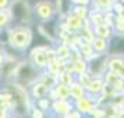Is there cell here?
Instances as JSON below:
<instances>
[{
    "mask_svg": "<svg viewBox=\"0 0 124 118\" xmlns=\"http://www.w3.org/2000/svg\"><path fill=\"white\" fill-rule=\"evenodd\" d=\"M8 40L7 46L16 53H25L34 45V29L32 25H11L7 28Z\"/></svg>",
    "mask_w": 124,
    "mask_h": 118,
    "instance_id": "6da1fadb",
    "label": "cell"
},
{
    "mask_svg": "<svg viewBox=\"0 0 124 118\" xmlns=\"http://www.w3.org/2000/svg\"><path fill=\"white\" fill-rule=\"evenodd\" d=\"M40 71L32 65V62L29 61L28 58H21L18 64L16 65L14 71L11 74V79L10 82L13 83H17L20 86H23L25 89H28L31 85L34 83L36 79L39 78Z\"/></svg>",
    "mask_w": 124,
    "mask_h": 118,
    "instance_id": "7a4b0ae2",
    "label": "cell"
},
{
    "mask_svg": "<svg viewBox=\"0 0 124 118\" xmlns=\"http://www.w3.org/2000/svg\"><path fill=\"white\" fill-rule=\"evenodd\" d=\"M71 110H74V101L71 99H56V100H52L47 115L52 118H63Z\"/></svg>",
    "mask_w": 124,
    "mask_h": 118,
    "instance_id": "3957f363",
    "label": "cell"
},
{
    "mask_svg": "<svg viewBox=\"0 0 124 118\" xmlns=\"http://www.w3.org/2000/svg\"><path fill=\"white\" fill-rule=\"evenodd\" d=\"M107 57L109 54H98L88 60V74L91 76H102L107 69Z\"/></svg>",
    "mask_w": 124,
    "mask_h": 118,
    "instance_id": "277c9868",
    "label": "cell"
},
{
    "mask_svg": "<svg viewBox=\"0 0 124 118\" xmlns=\"http://www.w3.org/2000/svg\"><path fill=\"white\" fill-rule=\"evenodd\" d=\"M50 86L47 83H45L42 79H36L34 83L28 88V95L31 97V100L35 101L38 99H42V97H46L50 92Z\"/></svg>",
    "mask_w": 124,
    "mask_h": 118,
    "instance_id": "5b68a950",
    "label": "cell"
},
{
    "mask_svg": "<svg viewBox=\"0 0 124 118\" xmlns=\"http://www.w3.org/2000/svg\"><path fill=\"white\" fill-rule=\"evenodd\" d=\"M103 86H105V81H103V78H102V76H93V78L91 79L89 83L85 86L86 96H89L91 99L95 100L96 97L102 93Z\"/></svg>",
    "mask_w": 124,
    "mask_h": 118,
    "instance_id": "8992f818",
    "label": "cell"
},
{
    "mask_svg": "<svg viewBox=\"0 0 124 118\" xmlns=\"http://www.w3.org/2000/svg\"><path fill=\"white\" fill-rule=\"evenodd\" d=\"M63 17V22H64V25L67 27L71 32H78L79 29L82 28L85 25V20H82V18L77 17L75 14H73V13H67V14H60Z\"/></svg>",
    "mask_w": 124,
    "mask_h": 118,
    "instance_id": "52a82bcc",
    "label": "cell"
},
{
    "mask_svg": "<svg viewBox=\"0 0 124 118\" xmlns=\"http://www.w3.org/2000/svg\"><path fill=\"white\" fill-rule=\"evenodd\" d=\"M95 106H96L95 100L91 99L89 96H84L78 100H74V108L77 111H79L81 114H84V115H88Z\"/></svg>",
    "mask_w": 124,
    "mask_h": 118,
    "instance_id": "ba28073f",
    "label": "cell"
},
{
    "mask_svg": "<svg viewBox=\"0 0 124 118\" xmlns=\"http://www.w3.org/2000/svg\"><path fill=\"white\" fill-rule=\"evenodd\" d=\"M109 53L107 54H118L124 56V35H113L109 40Z\"/></svg>",
    "mask_w": 124,
    "mask_h": 118,
    "instance_id": "9c48e42d",
    "label": "cell"
},
{
    "mask_svg": "<svg viewBox=\"0 0 124 118\" xmlns=\"http://www.w3.org/2000/svg\"><path fill=\"white\" fill-rule=\"evenodd\" d=\"M124 67V56H118V54H109L107 57V69L117 72Z\"/></svg>",
    "mask_w": 124,
    "mask_h": 118,
    "instance_id": "30bf717a",
    "label": "cell"
},
{
    "mask_svg": "<svg viewBox=\"0 0 124 118\" xmlns=\"http://www.w3.org/2000/svg\"><path fill=\"white\" fill-rule=\"evenodd\" d=\"M109 40L107 39H102V38H93V40L91 42V46H92V50L98 53V54H105V53H109Z\"/></svg>",
    "mask_w": 124,
    "mask_h": 118,
    "instance_id": "8fae6325",
    "label": "cell"
},
{
    "mask_svg": "<svg viewBox=\"0 0 124 118\" xmlns=\"http://www.w3.org/2000/svg\"><path fill=\"white\" fill-rule=\"evenodd\" d=\"M54 54H56V58H59V60L68 61L70 57H71V46L59 43V45L54 46Z\"/></svg>",
    "mask_w": 124,
    "mask_h": 118,
    "instance_id": "7c38bea8",
    "label": "cell"
},
{
    "mask_svg": "<svg viewBox=\"0 0 124 118\" xmlns=\"http://www.w3.org/2000/svg\"><path fill=\"white\" fill-rule=\"evenodd\" d=\"M86 96V90H85V86L77 82V81H74L73 83L70 85V99L71 100H78L81 97H84Z\"/></svg>",
    "mask_w": 124,
    "mask_h": 118,
    "instance_id": "4fadbf2b",
    "label": "cell"
},
{
    "mask_svg": "<svg viewBox=\"0 0 124 118\" xmlns=\"http://www.w3.org/2000/svg\"><path fill=\"white\" fill-rule=\"evenodd\" d=\"M92 31H93V35H95L96 38H102V39H107V40H110L112 36L114 35L113 29L106 27V25H103V24L92 27Z\"/></svg>",
    "mask_w": 124,
    "mask_h": 118,
    "instance_id": "5bb4252c",
    "label": "cell"
},
{
    "mask_svg": "<svg viewBox=\"0 0 124 118\" xmlns=\"http://www.w3.org/2000/svg\"><path fill=\"white\" fill-rule=\"evenodd\" d=\"M56 79H57V82H60V83H63V85H67V86H70V85L75 81V74H74L73 71H70V69L63 68L62 71L57 74Z\"/></svg>",
    "mask_w": 124,
    "mask_h": 118,
    "instance_id": "9a60e30c",
    "label": "cell"
},
{
    "mask_svg": "<svg viewBox=\"0 0 124 118\" xmlns=\"http://www.w3.org/2000/svg\"><path fill=\"white\" fill-rule=\"evenodd\" d=\"M71 65H73V72L75 75L82 74V72H88V61L85 58H82V57H79L77 60H73Z\"/></svg>",
    "mask_w": 124,
    "mask_h": 118,
    "instance_id": "2e32d148",
    "label": "cell"
},
{
    "mask_svg": "<svg viewBox=\"0 0 124 118\" xmlns=\"http://www.w3.org/2000/svg\"><path fill=\"white\" fill-rule=\"evenodd\" d=\"M112 29L116 35H124V14H114Z\"/></svg>",
    "mask_w": 124,
    "mask_h": 118,
    "instance_id": "e0dca14e",
    "label": "cell"
},
{
    "mask_svg": "<svg viewBox=\"0 0 124 118\" xmlns=\"http://www.w3.org/2000/svg\"><path fill=\"white\" fill-rule=\"evenodd\" d=\"M11 27V14L8 7L7 8H0V29Z\"/></svg>",
    "mask_w": 124,
    "mask_h": 118,
    "instance_id": "ac0fdd59",
    "label": "cell"
},
{
    "mask_svg": "<svg viewBox=\"0 0 124 118\" xmlns=\"http://www.w3.org/2000/svg\"><path fill=\"white\" fill-rule=\"evenodd\" d=\"M70 13L75 14L77 17L82 18V20H86L88 14H89V6H81V4L71 6V8H70Z\"/></svg>",
    "mask_w": 124,
    "mask_h": 118,
    "instance_id": "d6986e66",
    "label": "cell"
},
{
    "mask_svg": "<svg viewBox=\"0 0 124 118\" xmlns=\"http://www.w3.org/2000/svg\"><path fill=\"white\" fill-rule=\"evenodd\" d=\"M102 78H103V81H105V83L106 85H110L112 86L116 81H117L120 76H118L117 72H113V71H109V69H106V72L102 75Z\"/></svg>",
    "mask_w": 124,
    "mask_h": 118,
    "instance_id": "ffe728a7",
    "label": "cell"
},
{
    "mask_svg": "<svg viewBox=\"0 0 124 118\" xmlns=\"http://www.w3.org/2000/svg\"><path fill=\"white\" fill-rule=\"evenodd\" d=\"M92 78H93V76H91L88 72H82V74L75 75V81H77V82H79L82 86H86V85L91 82V79H92Z\"/></svg>",
    "mask_w": 124,
    "mask_h": 118,
    "instance_id": "44dd1931",
    "label": "cell"
},
{
    "mask_svg": "<svg viewBox=\"0 0 124 118\" xmlns=\"http://www.w3.org/2000/svg\"><path fill=\"white\" fill-rule=\"evenodd\" d=\"M113 22H114V13L113 11H103V25L112 28Z\"/></svg>",
    "mask_w": 124,
    "mask_h": 118,
    "instance_id": "7402d4cb",
    "label": "cell"
},
{
    "mask_svg": "<svg viewBox=\"0 0 124 118\" xmlns=\"http://www.w3.org/2000/svg\"><path fill=\"white\" fill-rule=\"evenodd\" d=\"M112 11L114 13V14H124V4L121 3V1H118V0L113 1Z\"/></svg>",
    "mask_w": 124,
    "mask_h": 118,
    "instance_id": "603a6c76",
    "label": "cell"
},
{
    "mask_svg": "<svg viewBox=\"0 0 124 118\" xmlns=\"http://www.w3.org/2000/svg\"><path fill=\"white\" fill-rule=\"evenodd\" d=\"M63 118H88V115H84V114H81L79 111H77L74 108V110H71L66 117H63Z\"/></svg>",
    "mask_w": 124,
    "mask_h": 118,
    "instance_id": "cb8c5ba5",
    "label": "cell"
},
{
    "mask_svg": "<svg viewBox=\"0 0 124 118\" xmlns=\"http://www.w3.org/2000/svg\"><path fill=\"white\" fill-rule=\"evenodd\" d=\"M112 86H113V89L116 90V92H118V93H120V90H121V89L124 88V79L118 78L117 81H116V82H114V83L112 85Z\"/></svg>",
    "mask_w": 124,
    "mask_h": 118,
    "instance_id": "d4e9b609",
    "label": "cell"
},
{
    "mask_svg": "<svg viewBox=\"0 0 124 118\" xmlns=\"http://www.w3.org/2000/svg\"><path fill=\"white\" fill-rule=\"evenodd\" d=\"M11 112L10 110V107L7 106H3V104H0V118H7V115Z\"/></svg>",
    "mask_w": 124,
    "mask_h": 118,
    "instance_id": "484cf974",
    "label": "cell"
},
{
    "mask_svg": "<svg viewBox=\"0 0 124 118\" xmlns=\"http://www.w3.org/2000/svg\"><path fill=\"white\" fill-rule=\"evenodd\" d=\"M6 60H7V51L1 47L0 49V68L4 65V62H6Z\"/></svg>",
    "mask_w": 124,
    "mask_h": 118,
    "instance_id": "4316f807",
    "label": "cell"
},
{
    "mask_svg": "<svg viewBox=\"0 0 124 118\" xmlns=\"http://www.w3.org/2000/svg\"><path fill=\"white\" fill-rule=\"evenodd\" d=\"M11 0H0V8H7L10 6Z\"/></svg>",
    "mask_w": 124,
    "mask_h": 118,
    "instance_id": "83f0119b",
    "label": "cell"
},
{
    "mask_svg": "<svg viewBox=\"0 0 124 118\" xmlns=\"http://www.w3.org/2000/svg\"><path fill=\"white\" fill-rule=\"evenodd\" d=\"M116 118H124V107H121V108L118 110L117 117H116Z\"/></svg>",
    "mask_w": 124,
    "mask_h": 118,
    "instance_id": "f1b7e54d",
    "label": "cell"
},
{
    "mask_svg": "<svg viewBox=\"0 0 124 118\" xmlns=\"http://www.w3.org/2000/svg\"><path fill=\"white\" fill-rule=\"evenodd\" d=\"M7 118H24V117L18 115V114H14V112H10V114L7 115Z\"/></svg>",
    "mask_w": 124,
    "mask_h": 118,
    "instance_id": "f546056e",
    "label": "cell"
},
{
    "mask_svg": "<svg viewBox=\"0 0 124 118\" xmlns=\"http://www.w3.org/2000/svg\"><path fill=\"white\" fill-rule=\"evenodd\" d=\"M118 76H120V78H121V79H124V67L121 68L120 71H118Z\"/></svg>",
    "mask_w": 124,
    "mask_h": 118,
    "instance_id": "4dcf8cb0",
    "label": "cell"
},
{
    "mask_svg": "<svg viewBox=\"0 0 124 118\" xmlns=\"http://www.w3.org/2000/svg\"><path fill=\"white\" fill-rule=\"evenodd\" d=\"M1 89H3V81H1V78H0V92H1Z\"/></svg>",
    "mask_w": 124,
    "mask_h": 118,
    "instance_id": "1f68e13d",
    "label": "cell"
},
{
    "mask_svg": "<svg viewBox=\"0 0 124 118\" xmlns=\"http://www.w3.org/2000/svg\"><path fill=\"white\" fill-rule=\"evenodd\" d=\"M118 1H121V3H123V4H124V0H118Z\"/></svg>",
    "mask_w": 124,
    "mask_h": 118,
    "instance_id": "d6a6232c",
    "label": "cell"
},
{
    "mask_svg": "<svg viewBox=\"0 0 124 118\" xmlns=\"http://www.w3.org/2000/svg\"><path fill=\"white\" fill-rule=\"evenodd\" d=\"M113 1H116V0H113Z\"/></svg>",
    "mask_w": 124,
    "mask_h": 118,
    "instance_id": "836d02e7",
    "label": "cell"
}]
</instances>
